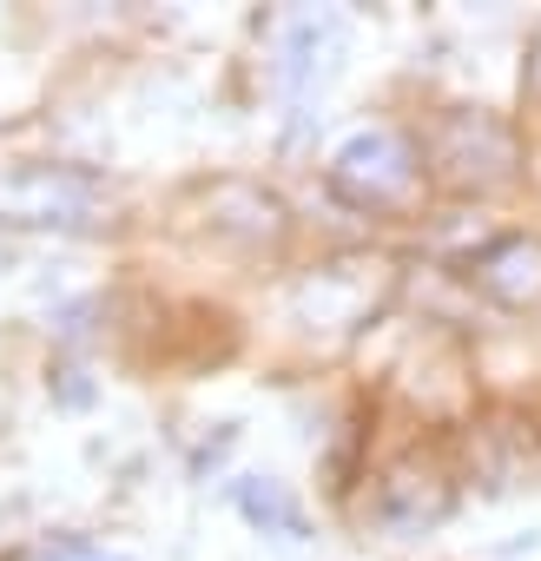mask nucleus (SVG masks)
<instances>
[{"mask_svg": "<svg viewBox=\"0 0 541 561\" xmlns=\"http://www.w3.org/2000/svg\"><path fill=\"white\" fill-rule=\"evenodd\" d=\"M449 508H456V482H449V469L429 462V456L390 462V469L377 476V489H370V522H377L383 535H396V541L436 528Z\"/></svg>", "mask_w": 541, "mask_h": 561, "instance_id": "obj_6", "label": "nucleus"}, {"mask_svg": "<svg viewBox=\"0 0 541 561\" xmlns=\"http://www.w3.org/2000/svg\"><path fill=\"white\" fill-rule=\"evenodd\" d=\"M383 291H390V271L377 257H324L278 291V318L311 344H337L377 318Z\"/></svg>", "mask_w": 541, "mask_h": 561, "instance_id": "obj_1", "label": "nucleus"}, {"mask_svg": "<svg viewBox=\"0 0 541 561\" xmlns=\"http://www.w3.org/2000/svg\"><path fill=\"white\" fill-rule=\"evenodd\" d=\"M423 165H416V146L396 133V126H357L337 152H331V192L357 211H396L410 205Z\"/></svg>", "mask_w": 541, "mask_h": 561, "instance_id": "obj_5", "label": "nucleus"}, {"mask_svg": "<svg viewBox=\"0 0 541 561\" xmlns=\"http://www.w3.org/2000/svg\"><path fill=\"white\" fill-rule=\"evenodd\" d=\"M113 192L87 165H8L0 172V225H27V231H93L106 225Z\"/></svg>", "mask_w": 541, "mask_h": 561, "instance_id": "obj_2", "label": "nucleus"}, {"mask_svg": "<svg viewBox=\"0 0 541 561\" xmlns=\"http://www.w3.org/2000/svg\"><path fill=\"white\" fill-rule=\"evenodd\" d=\"M198 225L218 238V244H238V251H270L285 231H291V211H285V198L270 192V185H257V179H211L205 192H198Z\"/></svg>", "mask_w": 541, "mask_h": 561, "instance_id": "obj_7", "label": "nucleus"}, {"mask_svg": "<svg viewBox=\"0 0 541 561\" xmlns=\"http://www.w3.org/2000/svg\"><path fill=\"white\" fill-rule=\"evenodd\" d=\"M469 285L502 305V311H541V231L528 225H508V231H488L475 251H469Z\"/></svg>", "mask_w": 541, "mask_h": 561, "instance_id": "obj_8", "label": "nucleus"}, {"mask_svg": "<svg viewBox=\"0 0 541 561\" xmlns=\"http://www.w3.org/2000/svg\"><path fill=\"white\" fill-rule=\"evenodd\" d=\"M27 561H126V554L106 548V541H93V535H73V528H67V535H47Z\"/></svg>", "mask_w": 541, "mask_h": 561, "instance_id": "obj_10", "label": "nucleus"}, {"mask_svg": "<svg viewBox=\"0 0 541 561\" xmlns=\"http://www.w3.org/2000/svg\"><path fill=\"white\" fill-rule=\"evenodd\" d=\"M231 508H238L257 535H270L278 548H304V541H311L304 502H298L285 482H270V476H238V482H231Z\"/></svg>", "mask_w": 541, "mask_h": 561, "instance_id": "obj_9", "label": "nucleus"}, {"mask_svg": "<svg viewBox=\"0 0 541 561\" xmlns=\"http://www.w3.org/2000/svg\"><path fill=\"white\" fill-rule=\"evenodd\" d=\"M423 159L462 192H495L521 172V139L495 106H442L423 133Z\"/></svg>", "mask_w": 541, "mask_h": 561, "instance_id": "obj_3", "label": "nucleus"}, {"mask_svg": "<svg viewBox=\"0 0 541 561\" xmlns=\"http://www.w3.org/2000/svg\"><path fill=\"white\" fill-rule=\"evenodd\" d=\"M344 54H350V27L324 8H304L278 27V54H270V87H278L285 113L304 126L311 106L331 93V80L344 73Z\"/></svg>", "mask_w": 541, "mask_h": 561, "instance_id": "obj_4", "label": "nucleus"}]
</instances>
